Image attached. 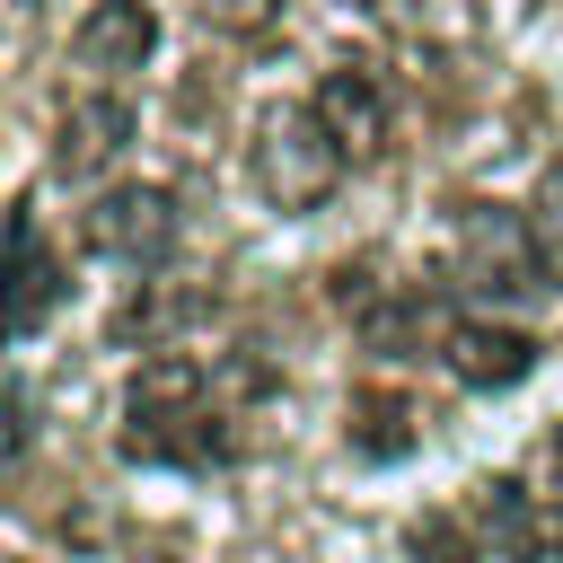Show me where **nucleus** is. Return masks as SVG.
<instances>
[{
    "label": "nucleus",
    "instance_id": "nucleus-1",
    "mask_svg": "<svg viewBox=\"0 0 563 563\" xmlns=\"http://www.w3.org/2000/svg\"><path fill=\"white\" fill-rule=\"evenodd\" d=\"M123 457L141 466H220L229 431L211 405V369L194 352H150L123 396Z\"/></svg>",
    "mask_w": 563,
    "mask_h": 563
},
{
    "label": "nucleus",
    "instance_id": "nucleus-13",
    "mask_svg": "<svg viewBox=\"0 0 563 563\" xmlns=\"http://www.w3.org/2000/svg\"><path fill=\"white\" fill-rule=\"evenodd\" d=\"M282 9H290V0H202V18H211L220 35H264Z\"/></svg>",
    "mask_w": 563,
    "mask_h": 563
},
{
    "label": "nucleus",
    "instance_id": "nucleus-8",
    "mask_svg": "<svg viewBox=\"0 0 563 563\" xmlns=\"http://www.w3.org/2000/svg\"><path fill=\"white\" fill-rule=\"evenodd\" d=\"M475 519L493 528V545L510 563H563V510L528 501L519 484H475Z\"/></svg>",
    "mask_w": 563,
    "mask_h": 563
},
{
    "label": "nucleus",
    "instance_id": "nucleus-15",
    "mask_svg": "<svg viewBox=\"0 0 563 563\" xmlns=\"http://www.w3.org/2000/svg\"><path fill=\"white\" fill-rule=\"evenodd\" d=\"M18 449H26V396H18L9 378H0V466H9Z\"/></svg>",
    "mask_w": 563,
    "mask_h": 563
},
{
    "label": "nucleus",
    "instance_id": "nucleus-5",
    "mask_svg": "<svg viewBox=\"0 0 563 563\" xmlns=\"http://www.w3.org/2000/svg\"><path fill=\"white\" fill-rule=\"evenodd\" d=\"M53 299H62V264H53L44 229H35V211L18 202L9 211V246H0V343L35 334L53 317Z\"/></svg>",
    "mask_w": 563,
    "mask_h": 563
},
{
    "label": "nucleus",
    "instance_id": "nucleus-14",
    "mask_svg": "<svg viewBox=\"0 0 563 563\" xmlns=\"http://www.w3.org/2000/svg\"><path fill=\"white\" fill-rule=\"evenodd\" d=\"M537 238H545V264L563 273V167H554L545 194H537Z\"/></svg>",
    "mask_w": 563,
    "mask_h": 563
},
{
    "label": "nucleus",
    "instance_id": "nucleus-7",
    "mask_svg": "<svg viewBox=\"0 0 563 563\" xmlns=\"http://www.w3.org/2000/svg\"><path fill=\"white\" fill-rule=\"evenodd\" d=\"M317 114H325V132L343 141V158H387V88L361 70V62H343V70H325L317 79V97H308Z\"/></svg>",
    "mask_w": 563,
    "mask_h": 563
},
{
    "label": "nucleus",
    "instance_id": "nucleus-11",
    "mask_svg": "<svg viewBox=\"0 0 563 563\" xmlns=\"http://www.w3.org/2000/svg\"><path fill=\"white\" fill-rule=\"evenodd\" d=\"M343 440H352L361 457H405V449L422 440V405L396 396V387H361V396L343 405Z\"/></svg>",
    "mask_w": 563,
    "mask_h": 563
},
{
    "label": "nucleus",
    "instance_id": "nucleus-2",
    "mask_svg": "<svg viewBox=\"0 0 563 563\" xmlns=\"http://www.w3.org/2000/svg\"><path fill=\"white\" fill-rule=\"evenodd\" d=\"M343 141L325 132V114L317 106H273L264 123H255V185H264V202H282V211H317L334 185H343Z\"/></svg>",
    "mask_w": 563,
    "mask_h": 563
},
{
    "label": "nucleus",
    "instance_id": "nucleus-6",
    "mask_svg": "<svg viewBox=\"0 0 563 563\" xmlns=\"http://www.w3.org/2000/svg\"><path fill=\"white\" fill-rule=\"evenodd\" d=\"M440 361H449L457 387H519V378L537 369V343H528L519 325H493V317H449Z\"/></svg>",
    "mask_w": 563,
    "mask_h": 563
},
{
    "label": "nucleus",
    "instance_id": "nucleus-10",
    "mask_svg": "<svg viewBox=\"0 0 563 563\" xmlns=\"http://www.w3.org/2000/svg\"><path fill=\"white\" fill-rule=\"evenodd\" d=\"M123 141H132V106L123 97H70L62 123H53V167L62 176H97Z\"/></svg>",
    "mask_w": 563,
    "mask_h": 563
},
{
    "label": "nucleus",
    "instance_id": "nucleus-12",
    "mask_svg": "<svg viewBox=\"0 0 563 563\" xmlns=\"http://www.w3.org/2000/svg\"><path fill=\"white\" fill-rule=\"evenodd\" d=\"M405 554H413V563H484V545H475V528H466V519H449V510H431V519H413V537H405Z\"/></svg>",
    "mask_w": 563,
    "mask_h": 563
},
{
    "label": "nucleus",
    "instance_id": "nucleus-3",
    "mask_svg": "<svg viewBox=\"0 0 563 563\" xmlns=\"http://www.w3.org/2000/svg\"><path fill=\"white\" fill-rule=\"evenodd\" d=\"M457 282L484 290V299H537V290H545V238H537V211L475 202V211L457 220Z\"/></svg>",
    "mask_w": 563,
    "mask_h": 563
},
{
    "label": "nucleus",
    "instance_id": "nucleus-9",
    "mask_svg": "<svg viewBox=\"0 0 563 563\" xmlns=\"http://www.w3.org/2000/svg\"><path fill=\"white\" fill-rule=\"evenodd\" d=\"M150 44H158L150 0H97V9L70 26V53H79L88 70H141V62H150Z\"/></svg>",
    "mask_w": 563,
    "mask_h": 563
},
{
    "label": "nucleus",
    "instance_id": "nucleus-16",
    "mask_svg": "<svg viewBox=\"0 0 563 563\" xmlns=\"http://www.w3.org/2000/svg\"><path fill=\"white\" fill-rule=\"evenodd\" d=\"M554 466H563V431H554Z\"/></svg>",
    "mask_w": 563,
    "mask_h": 563
},
{
    "label": "nucleus",
    "instance_id": "nucleus-4",
    "mask_svg": "<svg viewBox=\"0 0 563 563\" xmlns=\"http://www.w3.org/2000/svg\"><path fill=\"white\" fill-rule=\"evenodd\" d=\"M79 238L97 255H114V264H167L176 238H185V220H176V194L167 185H123V194H106L79 220Z\"/></svg>",
    "mask_w": 563,
    "mask_h": 563
}]
</instances>
